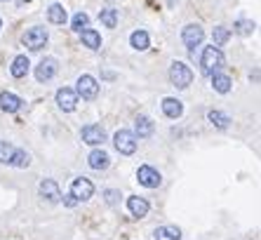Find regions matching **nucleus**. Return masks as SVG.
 <instances>
[{
	"instance_id": "nucleus-1",
	"label": "nucleus",
	"mask_w": 261,
	"mask_h": 240,
	"mask_svg": "<svg viewBox=\"0 0 261 240\" xmlns=\"http://www.w3.org/2000/svg\"><path fill=\"white\" fill-rule=\"evenodd\" d=\"M200 64H203V71H205L207 76L217 73L219 68L224 66V55H221V50L214 47V45H207L205 50H203V59H200Z\"/></svg>"
},
{
	"instance_id": "nucleus-2",
	"label": "nucleus",
	"mask_w": 261,
	"mask_h": 240,
	"mask_svg": "<svg viewBox=\"0 0 261 240\" xmlns=\"http://www.w3.org/2000/svg\"><path fill=\"white\" fill-rule=\"evenodd\" d=\"M170 83H172L176 90H186L193 83V71L186 64H181V61H174V64L170 66Z\"/></svg>"
},
{
	"instance_id": "nucleus-3",
	"label": "nucleus",
	"mask_w": 261,
	"mask_h": 240,
	"mask_svg": "<svg viewBox=\"0 0 261 240\" xmlns=\"http://www.w3.org/2000/svg\"><path fill=\"white\" fill-rule=\"evenodd\" d=\"M47 40H50V35H47V31H45V26H33V29H29V31L24 33L22 43L29 47V50H40V47H45L47 45Z\"/></svg>"
},
{
	"instance_id": "nucleus-4",
	"label": "nucleus",
	"mask_w": 261,
	"mask_h": 240,
	"mask_svg": "<svg viewBox=\"0 0 261 240\" xmlns=\"http://www.w3.org/2000/svg\"><path fill=\"white\" fill-rule=\"evenodd\" d=\"M113 144H116L118 153H122V155H132V153L137 151V137H134V132H130V130H118L116 132Z\"/></svg>"
},
{
	"instance_id": "nucleus-5",
	"label": "nucleus",
	"mask_w": 261,
	"mask_h": 240,
	"mask_svg": "<svg viewBox=\"0 0 261 240\" xmlns=\"http://www.w3.org/2000/svg\"><path fill=\"white\" fill-rule=\"evenodd\" d=\"M76 94L78 97H83L85 101H92V99H97L99 94V83L94 80L92 76H80L78 78V85H76Z\"/></svg>"
},
{
	"instance_id": "nucleus-6",
	"label": "nucleus",
	"mask_w": 261,
	"mask_h": 240,
	"mask_svg": "<svg viewBox=\"0 0 261 240\" xmlns=\"http://www.w3.org/2000/svg\"><path fill=\"white\" fill-rule=\"evenodd\" d=\"M71 196L76 200H89L94 196V184L89 179H85V177H78L76 181L71 184Z\"/></svg>"
},
{
	"instance_id": "nucleus-7",
	"label": "nucleus",
	"mask_w": 261,
	"mask_h": 240,
	"mask_svg": "<svg viewBox=\"0 0 261 240\" xmlns=\"http://www.w3.org/2000/svg\"><path fill=\"white\" fill-rule=\"evenodd\" d=\"M78 99H80V97L76 94V90H71V88H61L59 92H57V104H59V109L64 111V113L76 111Z\"/></svg>"
},
{
	"instance_id": "nucleus-8",
	"label": "nucleus",
	"mask_w": 261,
	"mask_h": 240,
	"mask_svg": "<svg viewBox=\"0 0 261 240\" xmlns=\"http://www.w3.org/2000/svg\"><path fill=\"white\" fill-rule=\"evenodd\" d=\"M80 137L85 144H92V146H99V144L106 142V130L101 125H85L80 130Z\"/></svg>"
},
{
	"instance_id": "nucleus-9",
	"label": "nucleus",
	"mask_w": 261,
	"mask_h": 240,
	"mask_svg": "<svg viewBox=\"0 0 261 240\" xmlns=\"http://www.w3.org/2000/svg\"><path fill=\"white\" fill-rule=\"evenodd\" d=\"M137 179H139V184L146 186V188H155V186H160V181H163L160 172L153 170L151 165H142L139 172H137Z\"/></svg>"
},
{
	"instance_id": "nucleus-10",
	"label": "nucleus",
	"mask_w": 261,
	"mask_h": 240,
	"mask_svg": "<svg viewBox=\"0 0 261 240\" xmlns=\"http://www.w3.org/2000/svg\"><path fill=\"white\" fill-rule=\"evenodd\" d=\"M203 38H205V31H203V26H198V24H188L184 29V33H181V40H184V45L188 50L198 47V45L203 43Z\"/></svg>"
},
{
	"instance_id": "nucleus-11",
	"label": "nucleus",
	"mask_w": 261,
	"mask_h": 240,
	"mask_svg": "<svg viewBox=\"0 0 261 240\" xmlns=\"http://www.w3.org/2000/svg\"><path fill=\"white\" fill-rule=\"evenodd\" d=\"M40 196H43V200L52 203V205L61 200V191H59V186H57L55 179H43V181H40Z\"/></svg>"
},
{
	"instance_id": "nucleus-12",
	"label": "nucleus",
	"mask_w": 261,
	"mask_h": 240,
	"mask_svg": "<svg viewBox=\"0 0 261 240\" xmlns=\"http://www.w3.org/2000/svg\"><path fill=\"white\" fill-rule=\"evenodd\" d=\"M57 73V61L50 57V59H43L38 68H35V80L38 83H47V80H52Z\"/></svg>"
},
{
	"instance_id": "nucleus-13",
	"label": "nucleus",
	"mask_w": 261,
	"mask_h": 240,
	"mask_svg": "<svg viewBox=\"0 0 261 240\" xmlns=\"http://www.w3.org/2000/svg\"><path fill=\"white\" fill-rule=\"evenodd\" d=\"M127 210H130L132 217L142 219L148 214V200H144L139 196H132V198H127Z\"/></svg>"
},
{
	"instance_id": "nucleus-14",
	"label": "nucleus",
	"mask_w": 261,
	"mask_h": 240,
	"mask_svg": "<svg viewBox=\"0 0 261 240\" xmlns=\"http://www.w3.org/2000/svg\"><path fill=\"white\" fill-rule=\"evenodd\" d=\"M22 99L17 97V94H12V92H2L0 94V109L5 111V113H17V111L22 109Z\"/></svg>"
},
{
	"instance_id": "nucleus-15",
	"label": "nucleus",
	"mask_w": 261,
	"mask_h": 240,
	"mask_svg": "<svg viewBox=\"0 0 261 240\" xmlns=\"http://www.w3.org/2000/svg\"><path fill=\"white\" fill-rule=\"evenodd\" d=\"M87 163L92 170H106L111 165V158L106 151H101V149H94V151L89 153V158H87Z\"/></svg>"
},
{
	"instance_id": "nucleus-16",
	"label": "nucleus",
	"mask_w": 261,
	"mask_h": 240,
	"mask_svg": "<svg viewBox=\"0 0 261 240\" xmlns=\"http://www.w3.org/2000/svg\"><path fill=\"white\" fill-rule=\"evenodd\" d=\"M151 134H153V120L146 118V116H139V118L134 120V137L146 139V137H151Z\"/></svg>"
},
{
	"instance_id": "nucleus-17",
	"label": "nucleus",
	"mask_w": 261,
	"mask_h": 240,
	"mask_svg": "<svg viewBox=\"0 0 261 240\" xmlns=\"http://www.w3.org/2000/svg\"><path fill=\"white\" fill-rule=\"evenodd\" d=\"M163 113L167 118H179L181 113H184V106H181V101L174 97H165L163 99Z\"/></svg>"
},
{
	"instance_id": "nucleus-18",
	"label": "nucleus",
	"mask_w": 261,
	"mask_h": 240,
	"mask_svg": "<svg viewBox=\"0 0 261 240\" xmlns=\"http://www.w3.org/2000/svg\"><path fill=\"white\" fill-rule=\"evenodd\" d=\"M29 68H31V61H29V57H24V55L14 57V61H12V66H10V71L14 78H26Z\"/></svg>"
},
{
	"instance_id": "nucleus-19",
	"label": "nucleus",
	"mask_w": 261,
	"mask_h": 240,
	"mask_svg": "<svg viewBox=\"0 0 261 240\" xmlns=\"http://www.w3.org/2000/svg\"><path fill=\"white\" fill-rule=\"evenodd\" d=\"M47 19L52 24H59V26H64L66 19H68V14H66L64 5H59V2H55V5H50V10H47Z\"/></svg>"
},
{
	"instance_id": "nucleus-20",
	"label": "nucleus",
	"mask_w": 261,
	"mask_h": 240,
	"mask_svg": "<svg viewBox=\"0 0 261 240\" xmlns=\"http://www.w3.org/2000/svg\"><path fill=\"white\" fill-rule=\"evenodd\" d=\"M231 85H233V83H231V78L226 76V73H212V88L217 90L219 94H226V92H231Z\"/></svg>"
},
{
	"instance_id": "nucleus-21",
	"label": "nucleus",
	"mask_w": 261,
	"mask_h": 240,
	"mask_svg": "<svg viewBox=\"0 0 261 240\" xmlns=\"http://www.w3.org/2000/svg\"><path fill=\"white\" fill-rule=\"evenodd\" d=\"M80 40H83V45H87L89 50H99V47H101V35H99L97 31H92V29L80 31Z\"/></svg>"
},
{
	"instance_id": "nucleus-22",
	"label": "nucleus",
	"mask_w": 261,
	"mask_h": 240,
	"mask_svg": "<svg viewBox=\"0 0 261 240\" xmlns=\"http://www.w3.org/2000/svg\"><path fill=\"white\" fill-rule=\"evenodd\" d=\"M99 22L104 26H109V29H116L118 26V10L116 7H104L99 12Z\"/></svg>"
},
{
	"instance_id": "nucleus-23",
	"label": "nucleus",
	"mask_w": 261,
	"mask_h": 240,
	"mask_svg": "<svg viewBox=\"0 0 261 240\" xmlns=\"http://www.w3.org/2000/svg\"><path fill=\"white\" fill-rule=\"evenodd\" d=\"M155 240H181V231L176 226H160L155 229Z\"/></svg>"
},
{
	"instance_id": "nucleus-24",
	"label": "nucleus",
	"mask_w": 261,
	"mask_h": 240,
	"mask_svg": "<svg viewBox=\"0 0 261 240\" xmlns=\"http://www.w3.org/2000/svg\"><path fill=\"white\" fill-rule=\"evenodd\" d=\"M130 43H132L134 50H148L151 40H148V33H146V31H134L130 35Z\"/></svg>"
},
{
	"instance_id": "nucleus-25",
	"label": "nucleus",
	"mask_w": 261,
	"mask_h": 240,
	"mask_svg": "<svg viewBox=\"0 0 261 240\" xmlns=\"http://www.w3.org/2000/svg\"><path fill=\"white\" fill-rule=\"evenodd\" d=\"M207 118H209V122H212L214 127H219V130H226L229 122H231V118L226 116V113H221V111H209Z\"/></svg>"
},
{
	"instance_id": "nucleus-26",
	"label": "nucleus",
	"mask_w": 261,
	"mask_h": 240,
	"mask_svg": "<svg viewBox=\"0 0 261 240\" xmlns=\"http://www.w3.org/2000/svg\"><path fill=\"white\" fill-rule=\"evenodd\" d=\"M231 38V31L226 26H214V31H212V40H214V47H221V45H226Z\"/></svg>"
},
{
	"instance_id": "nucleus-27",
	"label": "nucleus",
	"mask_w": 261,
	"mask_h": 240,
	"mask_svg": "<svg viewBox=\"0 0 261 240\" xmlns=\"http://www.w3.org/2000/svg\"><path fill=\"white\" fill-rule=\"evenodd\" d=\"M10 165H14V167H29L31 165V155L24 151V149H14V155H12V163Z\"/></svg>"
},
{
	"instance_id": "nucleus-28",
	"label": "nucleus",
	"mask_w": 261,
	"mask_h": 240,
	"mask_svg": "<svg viewBox=\"0 0 261 240\" xmlns=\"http://www.w3.org/2000/svg\"><path fill=\"white\" fill-rule=\"evenodd\" d=\"M71 29L76 33L85 31V29H89V17H87L85 12H78L76 17H73V22H71Z\"/></svg>"
},
{
	"instance_id": "nucleus-29",
	"label": "nucleus",
	"mask_w": 261,
	"mask_h": 240,
	"mask_svg": "<svg viewBox=\"0 0 261 240\" xmlns=\"http://www.w3.org/2000/svg\"><path fill=\"white\" fill-rule=\"evenodd\" d=\"M12 155H14V146L7 142H0V163L2 165H10L12 163Z\"/></svg>"
},
{
	"instance_id": "nucleus-30",
	"label": "nucleus",
	"mask_w": 261,
	"mask_h": 240,
	"mask_svg": "<svg viewBox=\"0 0 261 240\" xmlns=\"http://www.w3.org/2000/svg\"><path fill=\"white\" fill-rule=\"evenodd\" d=\"M233 31L240 33V35H250V33H254V22H247V19H240V22H235V26H233Z\"/></svg>"
},
{
	"instance_id": "nucleus-31",
	"label": "nucleus",
	"mask_w": 261,
	"mask_h": 240,
	"mask_svg": "<svg viewBox=\"0 0 261 240\" xmlns=\"http://www.w3.org/2000/svg\"><path fill=\"white\" fill-rule=\"evenodd\" d=\"M104 196H106V203H109V205H116V203H118V196H120V193H118V191H113V188H109Z\"/></svg>"
},
{
	"instance_id": "nucleus-32",
	"label": "nucleus",
	"mask_w": 261,
	"mask_h": 240,
	"mask_svg": "<svg viewBox=\"0 0 261 240\" xmlns=\"http://www.w3.org/2000/svg\"><path fill=\"white\" fill-rule=\"evenodd\" d=\"M76 203H78V200H76L73 196H71V193H68V196H64V205H66V208H73Z\"/></svg>"
},
{
	"instance_id": "nucleus-33",
	"label": "nucleus",
	"mask_w": 261,
	"mask_h": 240,
	"mask_svg": "<svg viewBox=\"0 0 261 240\" xmlns=\"http://www.w3.org/2000/svg\"><path fill=\"white\" fill-rule=\"evenodd\" d=\"M0 26H2V22H0Z\"/></svg>"
}]
</instances>
